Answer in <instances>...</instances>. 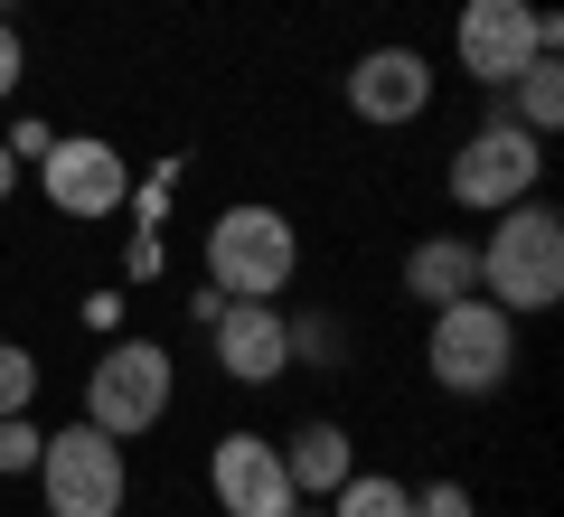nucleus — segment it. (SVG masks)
Instances as JSON below:
<instances>
[{"label":"nucleus","instance_id":"412c9836","mask_svg":"<svg viewBox=\"0 0 564 517\" xmlns=\"http://www.w3.org/2000/svg\"><path fill=\"white\" fill-rule=\"evenodd\" d=\"M10 189H20V151H10V141H0V198H10Z\"/></svg>","mask_w":564,"mask_h":517},{"label":"nucleus","instance_id":"dca6fc26","mask_svg":"<svg viewBox=\"0 0 564 517\" xmlns=\"http://www.w3.org/2000/svg\"><path fill=\"white\" fill-rule=\"evenodd\" d=\"M29 396H39V358L20 338H0V414H29Z\"/></svg>","mask_w":564,"mask_h":517},{"label":"nucleus","instance_id":"1a4fd4ad","mask_svg":"<svg viewBox=\"0 0 564 517\" xmlns=\"http://www.w3.org/2000/svg\"><path fill=\"white\" fill-rule=\"evenodd\" d=\"M207 489H217L226 517H292L302 508V489H292V471H282L273 433H226L217 452H207Z\"/></svg>","mask_w":564,"mask_h":517},{"label":"nucleus","instance_id":"0eeeda50","mask_svg":"<svg viewBox=\"0 0 564 517\" xmlns=\"http://www.w3.org/2000/svg\"><path fill=\"white\" fill-rule=\"evenodd\" d=\"M536 180H545V141H536V132H518L508 114H489L480 132L452 151V198L480 207V217H499V207L536 198Z\"/></svg>","mask_w":564,"mask_h":517},{"label":"nucleus","instance_id":"f257e3e1","mask_svg":"<svg viewBox=\"0 0 564 517\" xmlns=\"http://www.w3.org/2000/svg\"><path fill=\"white\" fill-rule=\"evenodd\" d=\"M480 292L499 301L508 320L555 311V301H564V217H555L545 198L499 207V236L480 245Z\"/></svg>","mask_w":564,"mask_h":517},{"label":"nucleus","instance_id":"4be33fe9","mask_svg":"<svg viewBox=\"0 0 564 517\" xmlns=\"http://www.w3.org/2000/svg\"><path fill=\"white\" fill-rule=\"evenodd\" d=\"M292 517H329V508H292Z\"/></svg>","mask_w":564,"mask_h":517},{"label":"nucleus","instance_id":"f03ea898","mask_svg":"<svg viewBox=\"0 0 564 517\" xmlns=\"http://www.w3.org/2000/svg\"><path fill=\"white\" fill-rule=\"evenodd\" d=\"M292 273H302V236H292L282 207L245 198V207H226V217L207 226V292H226V301H282Z\"/></svg>","mask_w":564,"mask_h":517},{"label":"nucleus","instance_id":"f3484780","mask_svg":"<svg viewBox=\"0 0 564 517\" xmlns=\"http://www.w3.org/2000/svg\"><path fill=\"white\" fill-rule=\"evenodd\" d=\"M39 423H29V414H0V471H10V480H29V471H39Z\"/></svg>","mask_w":564,"mask_h":517},{"label":"nucleus","instance_id":"aec40b11","mask_svg":"<svg viewBox=\"0 0 564 517\" xmlns=\"http://www.w3.org/2000/svg\"><path fill=\"white\" fill-rule=\"evenodd\" d=\"M20 76H29V47H20V29L0 20V104L20 95Z\"/></svg>","mask_w":564,"mask_h":517},{"label":"nucleus","instance_id":"6ab92c4d","mask_svg":"<svg viewBox=\"0 0 564 517\" xmlns=\"http://www.w3.org/2000/svg\"><path fill=\"white\" fill-rule=\"evenodd\" d=\"M292 358H311V367H339V330H329V320H292Z\"/></svg>","mask_w":564,"mask_h":517},{"label":"nucleus","instance_id":"5701e85b","mask_svg":"<svg viewBox=\"0 0 564 517\" xmlns=\"http://www.w3.org/2000/svg\"><path fill=\"white\" fill-rule=\"evenodd\" d=\"M0 10H10V0H0Z\"/></svg>","mask_w":564,"mask_h":517},{"label":"nucleus","instance_id":"7ed1b4c3","mask_svg":"<svg viewBox=\"0 0 564 517\" xmlns=\"http://www.w3.org/2000/svg\"><path fill=\"white\" fill-rule=\"evenodd\" d=\"M423 367H433L443 396H499V386L518 377V320H508L499 301H480V292L443 301L433 330H423Z\"/></svg>","mask_w":564,"mask_h":517},{"label":"nucleus","instance_id":"6e6552de","mask_svg":"<svg viewBox=\"0 0 564 517\" xmlns=\"http://www.w3.org/2000/svg\"><path fill=\"white\" fill-rule=\"evenodd\" d=\"M39 189H47L57 217H113V207L132 198V160H122L113 141H95V132H66V141L39 151Z\"/></svg>","mask_w":564,"mask_h":517},{"label":"nucleus","instance_id":"39448f33","mask_svg":"<svg viewBox=\"0 0 564 517\" xmlns=\"http://www.w3.org/2000/svg\"><path fill=\"white\" fill-rule=\"evenodd\" d=\"M545 47H564V20L536 10V0H462V20H452V57H462V76L489 85V95H499L527 57H545Z\"/></svg>","mask_w":564,"mask_h":517},{"label":"nucleus","instance_id":"4468645a","mask_svg":"<svg viewBox=\"0 0 564 517\" xmlns=\"http://www.w3.org/2000/svg\"><path fill=\"white\" fill-rule=\"evenodd\" d=\"M499 95H508L499 114L518 122V132H536V141H545V132H555V122H564V47H545V57H527L518 76L499 85Z\"/></svg>","mask_w":564,"mask_h":517},{"label":"nucleus","instance_id":"a211bd4d","mask_svg":"<svg viewBox=\"0 0 564 517\" xmlns=\"http://www.w3.org/2000/svg\"><path fill=\"white\" fill-rule=\"evenodd\" d=\"M414 517H480V498L462 480H433V489H414Z\"/></svg>","mask_w":564,"mask_h":517},{"label":"nucleus","instance_id":"ddd939ff","mask_svg":"<svg viewBox=\"0 0 564 517\" xmlns=\"http://www.w3.org/2000/svg\"><path fill=\"white\" fill-rule=\"evenodd\" d=\"M348 452H358V442H348V433H339L329 414H311L302 433L282 442V471H292V489H302V498H329V489H339L348 471H358Z\"/></svg>","mask_w":564,"mask_h":517},{"label":"nucleus","instance_id":"423d86ee","mask_svg":"<svg viewBox=\"0 0 564 517\" xmlns=\"http://www.w3.org/2000/svg\"><path fill=\"white\" fill-rule=\"evenodd\" d=\"M170 386H180V367H170L161 338H113L95 358V377H85V423H104L113 442L151 433V423L170 414Z\"/></svg>","mask_w":564,"mask_h":517},{"label":"nucleus","instance_id":"9d476101","mask_svg":"<svg viewBox=\"0 0 564 517\" xmlns=\"http://www.w3.org/2000/svg\"><path fill=\"white\" fill-rule=\"evenodd\" d=\"M348 114L377 122V132L423 122L433 114V57H414V47H367V57L348 66Z\"/></svg>","mask_w":564,"mask_h":517},{"label":"nucleus","instance_id":"9b49d317","mask_svg":"<svg viewBox=\"0 0 564 517\" xmlns=\"http://www.w3.org/2000/svg\"><path fill=\"white\" fill-rule=\"evenodd\" d=\"M207 338H217V367L236 386H282L292 377V320H282V301H226L207 320Z\"/></svg>","mask_w":564,"mask_h":517},{"label":"nucleus","instance_id":"20e7f679","mask_svg":"<svg viewBox=\"0 0 564 517\" xmlns=\"http://www.w3.org/2000/svg\"><path fill=\"white\" fill-rule=\"evenodd\" d=\"M29 480L47 489V517H122V498H132V461H122V442L104 433V423L47 433Z\"/></svg>","mask_w":564,"mask_h":517},{"label":"nucleus","instance_id":"f8f14e48","mask_svg":"<svg viewBox=\"0 0 564 517\" xmlns=\"http://www.w3.org/2000/svg\"><path fill=\"white\" fill-rule=\"evenodd\" d=\"M404 292L433 301V311L462 301V292H480V245H470V236H423L414 255H404Z\"/></svg>","mask_w":564,"mask_h":517},{"label":"nucleus","instance_id":"2eb2a0df","mask_svg":"<svg viewBox=\"0 0 564 517\" xmlns=\"http://www.w3.org/2000/svg\"><path fill=\"white\" fill-rule=\"evenodd\" d=\"M329 517H414V489L386 471H348L339 489H329Z\"/></svg>","mask_w":564,"mask_h":517}]
</instances>
